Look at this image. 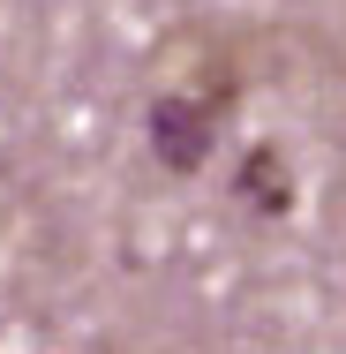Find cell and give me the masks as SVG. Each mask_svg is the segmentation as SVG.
<instances>
[{"label":"cell","mask_w":346,"mask_h":354,"mask_svg":"<svg viewBox=\"0 0 346 354\" xmlns=\"http://www.w3.org/2000/svg\"><path fill=\"white\" fill-rule=\"evenodd\" d=\"M151 151L173 166V174H196L211 158V143H218V106H189V91H166V98H151Z\"/></svg>","instance_id":"1"}]
</instances>
